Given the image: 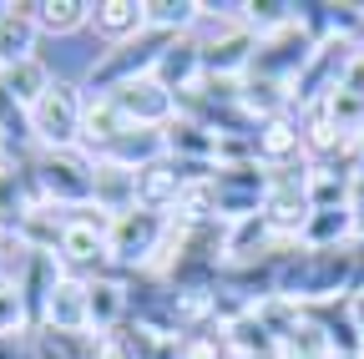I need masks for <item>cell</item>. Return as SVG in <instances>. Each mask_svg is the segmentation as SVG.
Returning <instances> with one entry per match:
<instances>
[{
  "label": "cell",
  "mask_w": 364,
  "mask_h": 359,
  "mask_svg": "<svg viewBox=\"0 0 364 359\" xmlns=\"http://www.w3.org/2000/svg\"><path fill=\"white\" fill-rule=\"evenodd\" d=\"M31 177L41 203L56 208H86L91 188H97V157L86 147H31Z\"/></svg>",
  "instance_id": "obj_1"
},
{
  "label": "cell",
  "mask_w": 364,
  "mask_h": 359,
  "mask_svg": "<svg viewBox=\"0 0 364 359\" xmlns=\"http://www.w3.org/2000/svg\"><path fill=\"white\" fill-rule=\"evenodd\" d=\"M354 61H359V46H354L349 36H324V41L314 46L309 66L299 71V81L289 86V92H294V112H309V107H318V102H329L339 86L349 81Z\"/></svg>",
  "instance_id": "obj_2"
},
{
  "label": "cell",
  "mask_w": 364,
  "mask_h": 359,
  "mask_svg": "<svg viewBox=\"0 0 364 359\" xmlns=\"http://www.w3.org/2000/svg\"><path fill=\"white\" fill-rule=\"evenodd\" d=\"M167 238V218L147 208H127L112 218V274H147Z\"/></svg>",
  "instance_id": "obj_3"
},
{
  "label": "cell",
  "mask_w": 364,
  "mask_h": 359,
  "mask_svg": "<svg viewBox=\"0 0 364 359\" xmlns=\"http://www.w3.org/2000/svg\"><path fill=\"white\" fill-rule=\"evenodd\" d=\"M81 112H86L81 81H56L31 107V142L36 147H81Z\"/></svg>",
  "instance_id": "obj_4"
},
{
  "label": "cell",
  "mask_w": 364,
  "mask_h": 359,
  "mask_svg": "<svg viewBox=\"0 0 364 359\" xmlns=\"http://www.w3.org/2000/svg\"><path fill=\"white\" fill-rule=\"evenodd\" d=\"M314 46H318V41L309 36V26H304V21H294V26H284V31H273V36H258V51H253L248 76H263V81L294 86V81H299V71L309 66Z\"/></svg>",
  "instance_id": "obj_5"
},
{
  "label": "cell",
  "mask_w": 364,
  "mask_h": 359,
  "mask_svg": "<svg viewBox=\"0 0 364 359\" xmlns=\"http://www.w3.org/2000/svg\"><path fill=\"white\" fill-rule=\"evenodd\" d=\"M213 193H218V218L223 223H243V218L263 213L268 172L258 162H218L213 167Z\"/></svg>",
  "instance_id": "obj_6"
},
{
  "label": "cell",
  "mask_w": 364,
  "mask_h": 359,
  "mask_svg": "<svg viewBox=\"0 0 364 359\" xmlns=\"http://www.w3.org/2000/svg\"><path fill=\"white\" fill-rule=\"evenodd\" d=\"M253 157L263 172H284V167H304L309 152H304V122L299 112H284L273 122H258L253 132Z\"/></svg>",
  "instance_id": "obj_7"
},
{
  "label": "cell",
  "mask_w": 364,
  "mask_h": 359,
  "mask_svg": "<svg viewBox=\"0 0 364 359\" xmlns=\"http://www.w3.org/2000/svg\"><path fill=\"white\" fill-rule=\"evenodd\" d=\"M117 107H122V117L132 122V127H172V117H177V92H167V86L157 81V76H136V81H127V86H117V92H107Z\"/></svg>",
  "instance_id": "obj_8"
},
{
  "label": "cell",
  "mask_w": 364,
  "mask_h": 359,
  "mask_svg": "<svg viewBox=\"0 0 364 359\" xmlns=\"http://www.w3.org/2000/svg\"><path fill=\"white\" fill-rule=\"evenodd\" d=\"M36 329H91V279L61 274L56 289L46 294V309H41Z\"/></svg>",
  "instance_id": "obj_9"
},
{
  "label": "cell",
  "mask_w": 364,
  "mask_h": 359,
  "mask_svg": "<svg viewBox=\"0 0 364 359\" xmlns=\"http://www.w3.org/2000/svg\"><path fill=\"white\" fill-rule=\"evenodd\" d=\"M31 56H41V31L31 21V0H11L6 16H0V71H11Z\"/></svg>",
  "instance_id": "obj_10"
},
{
  "label": "cell",
  "mask_w": 364,
  "mask_h": 359,
  "mask_svg": "<svg viewBox=\"0 0 364 359\" xmlns=\"http://www.w3.org/2000/svg\"><path fill=\"white\" fill-rule=\"evenodd\" d=\"M147 31V11L142 0H91V36L102 46H122V41Z\"/></svg>",
  "instance_id": "obj_11"
},
{
  "label": "cell",
  "mask_w": 364,
  "mask_h": 359,
  "mask_svg": "<svg viewBox=\"0 0 364 359\" xmlns=\"http://www.w3.org/2000/svg\"><path fill=\"white\" fill-rule=\"evenodd\" d=\"M304 314L318 324V334L329 339L334 359H364V339H359V324H354V309H349V299L314 304V309H304Z\"/></svg>",
  "instance_id": "obj_12"
},
{
  "label": "cell",
  "mask_w": 364,
  "mask_h": 359,
  "mask_svg": "<svg viewBox=\"0 0 364 359\" xmlns=\"http://www.w3.org/2000/svg\"><path fill=\"white\" fill-rule=\"evenodd\" d=\"M132 122L122 117V107L107 97V92H86V112H81V147L91 152V157H102L122 132H127Z\"/></svg>",
  "instance_id": "obj_13"
},
{
  "label": "cell",
  "mask_w": 364,
  "mask_h": 359,
  "mask_svg": "<svg viewBox=\"0 0 364 359\" xmlns=\"http://www.w3.org/2000/svg\"><path fill=\"white\" fill-rule=\"evenodd\" d=\"M182 188H188L182 167H177L172 157H162V162H152V167H142V172H136V208L172 218V208H177Z\"/></svg>",
  "instance_id": "obj_14"
},
{
  "label": "cell",
  "mask_w": 364,
  "mask_h": 359,
  "mask_svg": "<svg viewBox=\"0 0 364 359\" xmlns=\"http://www.w3.org/2000/svg\"><path fill=\"white\" fill-rule=\"evenodd\" d=\"M127 319H132L127 274H97V279H91V329H97V334H117Z\"/></svg>",
  "instance_id": "obj_15"
},
{
  "label": "cell",
  "mask_w": 364,
  "mask_h": 359,
  "mask_svg": "<svg viewBox=\"0 0 364 359\" xmlns=\"http://www.w3.org/2000/svg\"><path fill=\"white\" fill-rule=\"evenodd\" d=\"M167 132V157H177V162H203V167H218V147H223V137L218 132H208L203 122H193V117H172V127H162Z\"/></svg>",
  "instance_id": "obj_16"
},
{
  "label": "cell",
  "mask_w": 364,
  "mask_h": 359,
  "mask_svg": "<svg viewBox=\"0 0 364 359\" xmlns=\"http://www.w3.org/2000/svg\"><path fill=\"white\" fill-rule=\"evenodd\" d=\"M162 86H167V92H193V86L203 81V46H198V41L193 36H177L172 41V46L162 51V61H157V71H152Z\"/></svg>",
  "instance_id": "obj_17"
},
{
  "label": "cell",
  "mask_w": 364,
  "mask_h": 359,
  "mask_svg": "<svg viewBox=\"0 0 364 359\" xmlns=\"http://www.w3.org/2000/svg\"><path fill=\"white\" fill-rule=\"evenodd\" d=\"M31 21L41 36L66 41L76 31H91V0H31Z\"/></svg>",
  "instance_id": "obj_18"
},
{
  "label": "cell",
  "mask_w": 364,
  "mask_h": 359,
  "mask_svg": "<svg viewBox=\"0 0 364 359\" xmlns=\"http://www.w3.org/2000/svg\"><path fill=\"white\" fill-rule=\"evenodd\" d=\"M66 223L71 213L56 208V203H36L26 218H21V228H16V243H26L31 253H56L61 238H66Z\"/></svg>",
  "instance_id": "obj_19"
},
{
  "label": "cell",
  "mask_w": 364,
  "mask_h": 359,
  "mask_svg": "<svg viewBox=\"0 0 364 359\" xmlns=\"http://www.w3.org/2000/svg\"><path fill=\"white\" fill-rule=\"evenodd\" d=\"M91 203H97L102 213H127L136 208V172L122 167V162H102L97 157V188H91Z\"/></svg>",
  "instance_id": "obj_20"
},
{
  "label": "cell",
  "mask_w": 364,
  "mask_h": 359,
  "mask_svg": "<svg viewBox=\"0 0 364 359\" xmlns=\"http://www.w3.org/2000/svg\"><path fill=\"white\" fill-rule=\"evenodd\" d=\"M61 76L51 71V61H46V56H31V61H21V66H11V71H0V86H6V92L31 112L46 92H51V86H56Z\"/></svg>",
  "instance_id": "obj_21"
},
{
  "label": "cell",
  "mask_w": 364,
  "mask_h": 359,
  "mask_svg": "<svg viewBox=\"0 0 364 359\" xmlns=\"http://www.w3.org/2000/svg\"><path fill=\"white\" fill-rule=\"evenodd\" d=\"M359 238V228H354V213L349 208H314V218H309V228H304V248H344V243H354Z\"/></svg>",
  "instance_id": "obj_22"
},
{
  "label": "cell",
  "mask_w": 364,
  "mask_h": 359,
  "mask_svg": "<svg viewBox=\"0 0 364 359\" xmlns=\"http://www.w3.org/2000/svg\"><path fill=\"white\" fill-rule=\"evenodd\" d=\"M142 11H147V26L152 31L188 36L193 21H198V0H142Z\"/></svg>",
  "instance_id": "obj_23"
},
{
  "label": "cell",
  "mask_w": 364,
  "mask_h": 359,
  "mask_svg": "<svg viewBox=\"0 0 364 359\" xmlns=\"http://www.w3.org/2000/svg\"><path fill=\"white\" fill-rule=\"evenodd\" d=\"M31 304L21 294V284L11 279H0V339H11V334H31Z\"/></svg>",
  "instance_id": "obj_24"
},
{
  "label": "cell",
  "mask_w": 364,
  "mask_h": 359,
  "mask_svg": "<svg viewBox=\"0 0 364 359\" xmlns=\"http://www.w3.org/2000/svg\"><path fill=\"white\" fill-rule=\"evenodd\" d=\"M0 359H36V329H31V334L0 339Z\"/></svg>",
  "instance_id": "obj_25"
},
{
  "label": "cell",
  "mask_w": 364,
  "mask_h": 359,
  "mask_svg": "<svg viewBox=\"0 0 364 359\" xmlns=\"http://www.w3.org/2000/svg\"><path fill=\"white\" fill-rule=\"evenodd\" d=\"M349 309H354V324H359V339H364V289L349 294Z\"/></svg>",
  "instance_id": "obj_26"
},
{
  "label": "cell",
  "mask_w": 364,
  "mask_h": 359,
  "mask_svg": "<svg viewBox=\"0 0 364 359\" xmlns=\"http://www.w3.org/2000/svg\"><path fill=\"white\" fill-rule=\"evenodd\" d=\"M354 46H359V66H364V36H359V41H354Z\"/></svg>",
  "instance_id": "obj_27"
},
{
  "label": "cell",
  "mask_w": 364,
  "mask_h": 359,
  "mask_svg": "<svg viewBox=\"0 0 364 359\" xmlns=\"http://www.w3.org/2000/svg\"><path fill=\"white\" fill-rule=\"evenodd\" d=\"M0 248H6V238H0Z\"/></svg>",
  "instance_id": "obj_28"
}]
</instances>
